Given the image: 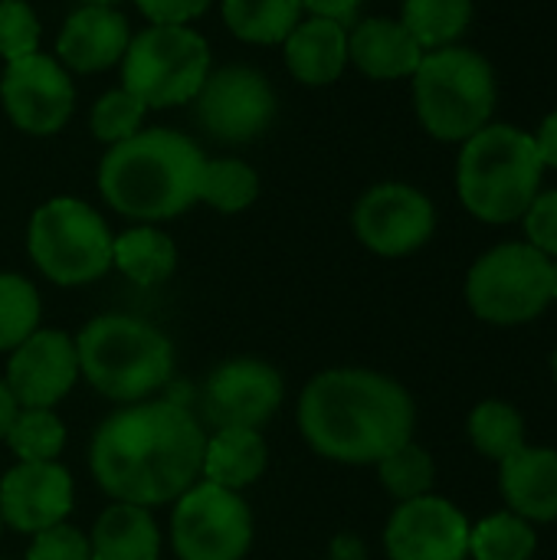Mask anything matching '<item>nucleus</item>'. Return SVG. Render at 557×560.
Segmentation results:
<instances>
[{"label": "nucleus", "mask_w": 557, "mask_h": 560, "mask_svg": "<svg viewBox=\"0 0 557 560\" xmlns=\"http://www.w3.org/2000/svg\"><path fill=\"white\" fill-rule=\"evenodd\" d=\"M207 433L177 400H141L115 410L92 436L89 466L105 495L128 505L177 502L204 466Z\"/></svg>", "instance_id": "f257e3e1"}, {"label": "nucleus", "mask_w": 557, "mask_h": 560, "mask_svg": "<svg viewBox=\"0 0 557 560\" xmlns=\"http://www.w3.org/2000/svg\"><path fill=\"white\" fill-rule=\"evenodd\" d=\"M414 423L410 394L394 377L364 368L322 371L299 397L305 443L345 466H378L401 443L414 440Z\"/></svg>", "instance_id": "f03ea898"}, {"label": "nucleus", "mask_w": 557, "mask_h": 560, "mask_svg": "<svg viewBox=\"0 0 557 560\" xmlns=\"http://www.w3.org/2000/svg\"><path fill=\"white\" fill-rule=\"evenodd\" d=\"M204 148L177 128H141L128 141L112 144L98 161L102 200L135 220L164 223L197 203Z\"/></svg>", "instance_id": "7ed1b4c3"}, {"label": "nucleus", "mask_w": 557, "mask_h": 560, "mask_svg": "<svg viewBox=\"0 0 557 560\" xmlns=\"http://www.w3.org/2000/svg\"><path fill=\"white\" fill-rule=\"evenodd\" d=\"M545 164L535 138L515 125L489 121L463 141L456 161V194L483 223H515L542 190Z\"/></svg>", "instance_id": "20e7f679"}, {"label": "nucleus", "mask_w": 557, "mask_h": 560, "mask_svg": "<svg viewBox=\"0 0 557 560\" xmlns=\"http://www.w3.org/2000/svg\"><path fill=\"white\" fill-rule=\"evenodd\" d=\"M79 374L115 404H141L174 374V345L131 315H98L76 338Z\"/></svg>", "instance_id": "39448f33"}, {"label": "nucleus", "mask_w": 557, "mask_h": 560, "mask_svg": "<svg viewBox=\"0 0 557 560\" xmlns=\"http://www.w3.org/2000/svg\"><path fill=\"white\" fill-rule=\"evenodd\" d=\"M414 82V108L437 141H466L492 121L499 85L492 62L469 46L423 52Z\"/></svg>", "instance_id": "423d86ee"}, {"label": "nucleus", "mask_w": 557, "mask_h": 560, "mask_svg": "<svg viewBox=\"0 0 557 560\" xmlns=\"http://www.w3.org/2000/svg\"><path fill=\"white\" fill-rule=\"evenodd\" d=\"M118 66L121 89H128L151 112L190 105L213 69V56L194 26L148 23L131 33Z\"/></svg>", "instance_id": "0eeeda50"}, {"label": "nucleus", "mask_w": 557, "mask_h": 560, "mask_svg": "<svg viewBox=\"0 0 557 560\" xmlns=\"http://www.w3.org/2000/svg\"><path fill=\"white\" fill-rule=\"evenodd\" d=\"M112 240L105 217L79 197L39 203L26 226L33 266L56 285H85L112 269Z\"/></svg>", "instance_id": "6e6552de"}, {"label": "nucleus", "mask_w": 557, "mask_h": 560, "mask_svg": "<svg viewBox=\"0 0 557 560\" xmlns=\"http://www.w3.org/2000/svg\"><path fill=\"white\" fill-rule=\"evenodd\" d=\"M466 302L489 325H525L552 299V259L529 243H499L466 276Z\"/></svg>", "instance_id": "1a4fd4ad"}, {"label": "nucleus", "mask_w": 557, "mask_h": 560, "mask_svg": "<svg viewBox=\"0 0 557 560\" xmlns=\"http://www.w3.org/2000/svg\"><path fill=\"white\" fill-rule=\"evenodd\" d=\"M190 105L194 121L210 141L236 148L263 138L272 128L279 98L266 72L246 62H230L210 69Z\"/></svg>", "instance_id": "9d476101"}, {"label": "nucleus", "mask_w": 557, "mask_h": 560, "mask_svg": "<svg viewBox=\"0 0 557 560\" xmlns=\"http://www.w3.org/2000/svg\"><path fill=\"white\" fill-rule=\"evenodd\" d=\"M171 541L181 560H243L253 545V515L240 492L194 482L174 502Z\"/></svg>", "instance_id": "9b49d317"}, {"label": "nucleus", "mask_w": 557, "mask_h": 560, "mask_svg": "<svg viewBox=\"0 0 557 560\" xmlns=\"http://www.w3.org/2000/svg\"><path fill=\"white\" fill-rule=\"evenodd\" d=\"M0 105L16 131L30 138H53L76 112V85L59 59L39 49L3 66Z\"/></svg>", "instance_id": "f8f14e48"}, {"label": "nucleus", "mask_w": 557, "mask_h": 560, "mask_svg": "<svg viewBox=\"0 0 557 560\" xmlns=\"http://www.w3.org/2000/svg\"><path fill=\"white\" fill-rule=\"evenodd\" d=\"M351 226L361 246L384 259H401L430 243L437 230V207L423 190L404 180H384L358 197Z\"/></svg>", "instance_id": "ddd939ff"}, {"label": "nucleus", "mask_w": 557, "mask_h": 560, "mask_svg": "<svg viewBox=\"0 0 557 560\" xmlns=\"http://www.w3.org/2000/svg\"><path fill=\"white\" fill-rule=\"evenodd\" d=\"M282 374L256 358L220 364L204 384V420L217 430H259L282 407Z\"/></svg>", "instance_id": "4468645a"}, {"label": "nucleus", "mask_w": 557, "mask_h": 560, "mask_svg": "<svg viewBox=\"0 0 557 560\" xmlns=\"http://www.w3.org/2000/svg\"><path fill=\"white\" fill-rule=\"evenodd\" d=\"M469 528V518L450 499L420 495L394 509L384 548L391 560H466Z\"/></svg>", "instance_id": "2eb2a0df"}, {"label": "nucleus", "mask_w": 557, "mask_h": 560, "mask_svg": "<svg viewBox=\"0 0 557 560\" xmlns=\"http://www.w3.org/2000/svg\"><path fill=\"white\" fill-rule=\"evenodd\" d=\"M79 381L76 341L66 331L36 328L20 348L10 351L7 361V390L16 407H43L53 410Z\"/></svg>", "instance_id": "dca6fc26"}, {"label": "nucleus", "mask_w": 557, "mask_h": 560, "mask_svg": "<svg viewBox=\"0 0 557 560\" xmlns=\"http://www.w3.org/2000/svg\"><path fill=\"white\" fill-rule=\"evenodd\" d=\"M72 512V476L59 463H16L0 479V522L20 535L56 528Z\"/></svg>", "instance_id": "f3484780"}, {"label": "nucleus", "mask_w": 557, "mask_h": 560, "mask_svg": "<svg viewBox=\"0 0 557 560\" xmlns=\"http://www.w3.org/2000/svg\"><path fill=\"white\" fill-rule=\"evenodd\" d=\"M131 23L118 7L79 3L56 36V59L66 72L92 75L121 62L131 43Z\"/></svg>", "instance_id": "a211bd4d"}, {"label": "nucleus", "mask_w": 557, "mask_h": 560, "mask_svg": "<svg viewBox=\"0 0 557 560\" xmlns=\"http://www.w3.org/2000/svg\"><path fill=\"white\" fill-rule=\"evenodd\" d=\"M420 59L423 46L394 16H364L348 26V62L374 82L410 79Z\"/></svg>", "instance_id": "6ab92c4d"}, {"label": "nucleus", "mask_w": 557, "mask_h": 560, "mask_svg": "<svg viewBox=\"0 0 557 560\" xmlns=\"http://www.w3.org/2000/svg\"><path fill=\"white\" fill-rule=\"evenodd\" d=\"M282 62L295 82L322 89L345 75L348 66V26L328 16H302L282 39Z\"/></svg>", "instance_id": "aec40b11"}, {"label": "nucleus", "mask_w": 557, "mask_h": 560, "mask_svg": "<svg viewBox=\"0 0 557 560\" xmlns=\"http://www.w3.org/2000/svg\"><path fill=\"white\" fill-rule=\"evenodd\" d=\"M499 489L509 505L525 522L557 518V450L522 446L499 463Z\"/></svg>", "instance_id": "412c9836"}, {"label": "nucleus", "mask_w": 557, "mask_h": 560, "mask_svg": "<svg viewBox=\"0 0 557 560\" xmlns=\"http://www.w3.org/2000/svg\"><path fill=\"white\" fill-rule=\"evenodd\" d=\"M89 555L92 560H158L161 532L148 509L115 502L98 515L89 535Z\"/></svg>", "instance_id": "4be33fe9"}, {"label": "nucleus", "mask_w": 557, "mask_h": 560, "mask_svg": "<svg viewBox=\"0 0 557 560\" xmlns=\"http://www.w3.org/2000/svg\"><path fill=\"white\" fill-rule=\"evenodd\" d=\"M269 466V446L259 430H217L204 446V482L240 492L253 486Z\"/></svg>", "instance_id": "5701e85b"}, {"label": "nucleus", "mask_w": 557, "mask_h": 560, "mask_svg": "<svg viewBox=\"0 0 557 560\" xmlns=\"http://www.w3.org/2000/svg\"><path fill=\"white\" fill-rule=\"evenodd\" d=\"M112 266L138 285H161L177 266V246L154 223H135L112 240Z\"/></svg>", "instance_id": "b1692460"}, {"label": "nucleus", "mask_w": 557, "mask_h": 560, "mask_svg": "<svg viewBox=\"0 0 557 560\" xmlns=\"http://www.w3.org/2000/svg\"><path fill=\"white\" fill-rule=\"evenodd\" d=\"M227 30L253 46H282L305 16L299 0H217Z\"/></svg>", "instance_id": "393cba45"}, {"label": "nucleus", "mask_w": 557, "mask_h": 560, "mask_svg": "<svg viewBox=\"0 0 557 560\" xmlns=\"http://www.w3.org/2000/svg\"><path fill=\"white\" fill-rule=\"evenodd\" d=\"M397 20L410 30L423 52L456 46L473 23V0H404Z\"/></svg>", "instance_id": "a878e982"}, {"label": "nucleus", "mask_w": 557, "mask_h": 560, "mask_svg": "<svg viewBox=\"0 0 557 560\" xmlns=\"http://www.w3.org/2000/svg\"><path fill=\"white\" fill-rule=\"evenodd\" d=\"M259 197V174L243 158H207L200 171L197 203L220 213H243Z\"/></svg>", "instance_id": "bb28decb"}, {"label": "nucleus", "mask_w": 557, "mask_h": 560, "mask_svg": "<svg viewBox=\"0 0 557 560\" xmlns=\"http://www.w3.org/2000/svg\"><path fill=\"white\" fill-rule=\"evenodd\" d=\"M466 433H469V443L476 446V453L492 463H502L525 446V420L506 400L476 404V410L466 420Z\"/></svg>", "instance_id": "cd10ccee"}, {"label": "nucleus", "mask_w": 557, "mask_h": 560, "mask_svg": "<svg viewBox=\"0 0 557 560\" xmlns=\"http://www.w3.org/2000/svg\"><path fill=\"white\" fill-rule=\"evenodd\" d=\"M538 551V535L532 522L515 512H496L469 528L473 560H532Z\"/></svg>", "instance_id": "c85d7f7f"}, {"label": "nucleus", "mask_w": 557, "mask_h": 560, "mask_svg": "<svg viewBox=\"0 0 557 560\" xmlns=\"http://www.w3.org/2000/svg\"><path fill=\"white\" fill-rule=\"evenodd\" d=\"M3 440L20 463H56V456L66 446V427L53 410L16 407Z\"/></svg>", "instance_id": "c756f323"}, {"label": "nucleus", "mask_w": 557, "mask_h": 560, "mask_svg": "<svg viewBox=\"0 0 557 560\" xmlns=\"http://www.w3.org/2000/svg\"><path fill=\"white\" fill-rule=\"evenodd\" d=\"M378 476H381V486L397 502H410V499L430 495V489L437 482V466H433V456L423 446L407 440L378 463Z\"/></svg>", "instance_id": "7c9ffc66"}, {"label": "nucleus", "mask_w": 557, "mask_h": 560, "mask_svg": "<svg viewBox=\"0 0 557 560\" xmlns=\"http://www.w3.org/2000/svg\"><path fill=\"white\" fill-rule=\"evenodd\" d=\"M39 292L16 272H0V351L20 348L39 328Z\"/></svg>", "instance_id": "2f4dec72"}, {"label": "nucleus", "mask_w": 557, "mask_h": 560, "mask_svg": "<svg viewBox=\"0 0 557 560\" xmlns=\"http://www.w3.org/2000/svg\"><path fill=\"white\" fill-rule=\"evenodd\" d=\"M144 115H148V108L128 89L118 85V89H108L95 98V105L89 112V128H92L95 141L112 148V144L128 141L135 131H141Z\"/></svg>", "instance_id": "473e14b6"}, {"label": "nucleus", "mask_w": 557, "mask_h": 560, "mask_svg": "<svg viewBox=\"0 0 557 560\" xmlns=\"http://www.w3.org/2000/svg\"><path fill=\"white\" fill-rule=\"evenodd\" d=\"M39 16L26 0H0V59L3 66L39 52Z\"/></svg>", "instance_id": "72a5a7b5"}, {"label": "nucleus", "mask_w": 557, "mask_h": 560, "mask_svg": "<svg viewBox=\"0 0 557 560\" xmlns=\"http://www.w3.org/2000/svg\"><path fill=\"white\" fill-rule=\"evenodd\" d=\"M525 243L545 253L548 259H557V190H538V197L529 203L525 217Z\"/></svg>", "instance_id": "f704fd0d"}, {"label": "nucleus", "mask_w": 557, "mask_h": 560, "mask_svg": "<svg viewBox=\"0 0 557 560\" xmlns=\"http://www.w3.org/2000/svg\"><path fill=\"white\" fill-rule=\"evenodd\" d=\"M26 560H92L89 555V538L69 525H56L46 528L39 535H33Z\"/></svg>", "instance_id": "c9c22d12"}, {"label": "nucleus", "mask_w": 557, "mask_h": 560, "mask_svg": "<svg viewBox=\"0 0 557 560\" xmlns=\"http://www.w3.org/2000/svg\"><path fill=\"white\" fill-rule=\"evenodd\" d=\"M213 3L217 0H135L138 13L148 23H161V26H190Z\"/></svg>", "instance_id": "e433bc0d"}, {"label": "nucleus", "mask_w": 557, "mask_h": 560, "mask_svg": "<svg viewBox=\"0 0 557 560\" xmlns=\"http://www.w3.org/2000/svg\"><path fill=\"white\" fill-rule=\"evenodd\" d=\"M299 3L309 16H328V20L351 26L364 0H299Z\"/></svg>", "instance_id": "4c0bfd02"}, {"label": "nucleus", "mask_w": 557, "mask_h": 560, "mask_svg": "<svg viewBox=\"0 0 557 560\" xmlns=\"http://www.w3.org/2000/svg\"><path fill=\"white\" fill-rule=\"evenodd\" d=\"M532 138H535L542 164L557 171V108L542 118V125H538V131H532Z\"/></svg>", "instance_id": "58836bf2"}, {"label": "nucleus", "mask_w": 557, "mask_h": 560, "mask_svg": "<svg viewBox=\"0 0 557 560\" xmlns=\"http://www.w3.org/2000/svg\"><path fill=\"white\" fill-rule=\"evenodd\" d=\"M332 558L364 560V545H361L358 538H351V535H341V538H335V545H332Z\"/></svg>", "instance_id": "ea45409f"}, {"label": "nucleus", "mask_w": 557, "mask_h": 560, "mask_svg": "<svg viewBox=\"0 0 557 560\" xmlns=\"http://www.w3.org/2000/svg\"><path fill=\"white\" fill-rule=\"evenodd\" d=\"M13 413H16V404H13V397H10V390H7V384H3V377H0V440L7 436Z\"/></svg>", "instance_id": "a19ab883"}, {"label": "nucleus", "mask_w": 557, "mask_h": 560, "mask_svg": "<svg viewBox=\"0 0 557 560\" xmlns=\"http://www.w3.org/2000/svg\"><path fill=\"white\" fill-rule=\"evenodd\" d=\"M552 299L557 302V259H552Z\"/></svg>", "instance_id": "79ce46f5"}, {"label": "nucleus", "mask_w": 557, "mask_h": 560, "mask_svg": "<svg viewBox=\"0 0 557 560\" xmlns=\"http://www.w3.org/2000/svg\"><path fill=\"white\" fill-rule=\"evenodd\" d=\"M79 3H102V7H118L121 0H79Z\"/></svg>", "instance_id": "37998d69"}, {"label": "nucleus", "mask_w": 557, "mask_h": 560, "mask_svg": "<svg viewBox=\"0 0 557 560\" xmlns=\"http://www.w3.org/2000/svg\"><path fill=\"white\" fill-rule=\"evenodd\" d=\"M552 368H555V381H557V351H555V361H552Z\"/></svg>", "instance_id": "c03bdc74"}, {"label": "nucleus", "mask_w": 557, "mask_h": 560, "mask_svg": "<svg viewBox=\"0 0 557 560\" xmlns=\"http://www.w3.org/2000/svg\"><path fill=\"white\" fill-rule=\"evenodd\" d=\"M0 525H3V522H0Z\"/></svg>", "instance_id": "a18cd8bd"}]
</instances>
